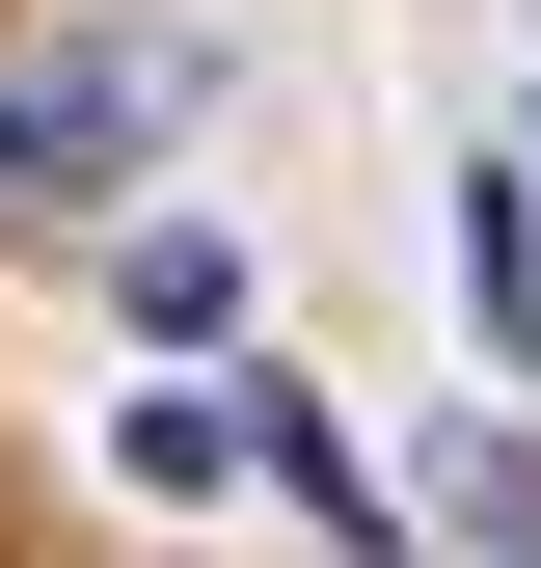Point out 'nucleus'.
<instances>
[{
  "label": "nucleus",
  "mask_w": 541,
  "mask_h": 568,
  "mask_svg": "<svg viewBox=\"0 0 541 568\" xmlns=\"http://www.w3.org/2000/svg\"><path fill=\"white\" fill-rule=\"evenodd\" d=\"M217 54L135 28V0H82V28H0V244H109L135 190H163V135Z\"/></svg>",
  "instance_id": "f257e3e1"
},
{
  "label": "nucleus",
  "mask_w": 541,
  "mask_h": 568,
  "mask_svg": "<svg viewBox=\"0 0 541 568\" xmlns=\"http://www.w3.org/2000/svg\"><path fill=\"white\" fill-rule=\"evenodd\" d=\"M109 298L163 325V352H217V325H244V244H217V217H109Z\"/></svg>",
  "instance_id": "f03ea898"
}]
</instances>
